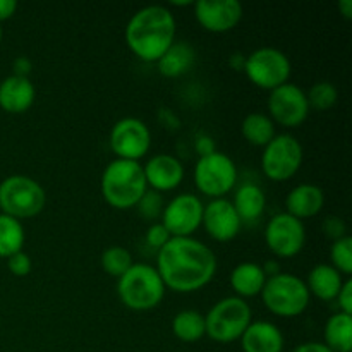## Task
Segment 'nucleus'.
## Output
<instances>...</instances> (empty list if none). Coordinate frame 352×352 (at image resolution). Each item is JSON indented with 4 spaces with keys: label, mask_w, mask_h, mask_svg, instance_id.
<instances>
[{
    "label": "nucleus",
    "mask_w": 352,
    "mask_h": 352,
    "mask_svg": "<svg viewBox=\"0 0 352 352\" xmlns=\"http://www.w3.org/2000/svg\"><path fill=\"white\" fill-rule=\"evenodd\" d=\"M203 208L205 205L198 196L182 192L165 203L160 217L162 223L172 237H192V234L201 227Z\"/></svg>",
    "instance_id": "14"
},
{
    "label": "nucleus",
    "mask_w": 352,
    "mask_h": 352,
    "mask_svg": "<svg viewBox=\"0 0 352 352\" xmlns=\"http://www.w3.org/2000/svg\"><path fill=\"white\" fill-rule=\"evenodd\" d=\"M265 243L277 258L298 256L306 244L305 223L285 212L277 213L265 227Z\"/></svg>",
    "instance_id": "11"
},
{
    "label": "nucleus",
    "mask_w": 352,
    "mask_h": 352,
    "mask_svg": "<svg viewBox=\"0 0 352 352\" xmlns=\"http://www.w3.org/2000/svg\"><path fill=\"white\" fill-rule=\"evenodd\" d=\"M7 268H9L14 277H26L33 270V261H31L30 254L19 251V253L7 258Z\"/></svg>",
    "instance_id": "33"
},
{
    "label": "nucleus",
    "mask_w": 352,
    "mask_h": 352,
    "mask_svg": "<svg viewBox=\"0 0 352 352\" xmlns=\"http://www.w3.org/2000/svg\"><path fill=\"white\" fill-rule=\"evenodd\" d=\"M260 296L265 308L272 315L282 316V318H294V316L302 315L311 301V294L305 280L287 272L267 278Z\"/></svg>",
    "instance_id": "5"
},
{
    "label": "nucleus",
    "mask_w": 352,
    "mask_h": 352,
    "mask_svg": "<svg viewBox=\"0 0 352 352\" xmlns=\"http://www.w3.org/2000/svg\"><path fill=\"white\" fill-rule=\"evenodd\" d=\"M110 148L120 160L140 162L151 146L150 127L136 117H124L110 131Z\"/></svg>",
    "instance_id": "12"
},
{
    "label": "nucleus",
    "mask_w": 352,
    "mask_h": 352,
    "mask_svg": "<svg viewBox=\"0 0 352 352\" xmlns=\"http://www.w3.org/2000/svg\"><path fill=\"white\" fill-rule=\"evenodd\" d=\"M36 89L30 78L9 76L0 82V109L7 113H24L33 107Z\"/></svg>",
    "instance_id": "19"
},
{
    "label": "nucleus",
    "mask_w": 352,
    "mask_h": 352,
    "mask_svg": "<svg viewBox=\"0 0 352 352\" xmlns=\"http://www.w3.org/2000/svg\"><path fill=\"white\" fill-rule=\"evenodd\" d=\"M268 117L274 120V124L289 127H299L309 116L308 98L306 91L292 82L278 86L268 96Z\"/></svg>",
    "instance_id": "13"
},
{
    "label": "nucleus",
    "mask_w": 352,
    "mask_h": 352,
    "mask_svg": "<svg viewBox=\"0 0 352 352\" xmlns=\"http://www.w3.org/2000/svg\"><path fill=\"white\" fill-rule=\"evenodd\" d=\"M26 234L19 220L0 213V258H9L23 251Z\"/></svg>",
    "instance_id": "28"
},
{
    "label": "nucleus",
    "mask_w": 352,
    "mask_h": 352,
    "mask_svg": "<svg viewBox=\"0 0 352 352\" xmlns=\"http://www.w3.org/2000/svg\"><path fill=\"white\" fill-rule=\"evenodd\" d=\"M146 184L157 192L174 191L184 179V165L179 158L168 153H158L143 165Z\"/></svg>",
    "instance_id": "17"
},
{
    "label": "nucleus",
    "mask_w": 352,
    "mask_h": 352,
    "mask_svg": "<svg viewBox=\"0 0 352 352\" xmlns=\"http://www.w3.org/2000/svg\"><path fill=\"white\" fill-rule=\"evenodd\" d=\"M157 272L165 289L179 294L201 291L217 274V256L195 237H172L157 254Z\"/></svg>",
    "instance_id": "1"
},
{
    "label": "nucleus",
    "mask_w": 352,
    "mask_h": 352,
    "mask_svg": "<svg viewBox=\"0 0 352 352\" xmlns=\"http://www.w3.org/2000/svg\"><path fill=\"white\" fill-rule=\"evenodd\" d=\"M0 43H2V28H0Z\"/></svg>",
    "instance_id": "43"
},
{
    "label": "nucleus",
    "mask_w": 352,
    "mask_h": 352,
    "mask_svg": "<svg viewBox=\"0 0 352 352\" xmlns=\"http://www.w3.org/2000/svg\"><path fill=\"white\" fill-rule=\"evenodd\" d=\"M172 332L181 342H198L206 336L205 315L196 309H182L172 320Z\"/></svg>",
    "instance_id": "26"
},
{
    "label": "nucleus",
    "mask_w": 352,
    "mask_h": 352,
    "mask_svg": "<svg viewBox=\"0 0 352 352\" xmlns=\"http://www.w3.org/2000/svg\"><path fill=\"white\" fill-rule=\"evenodd\" d=\"M251 316L253 313L244 299L237 296L220 299L205 315L206 336L219 344L236 342L253 322Z\"/></svg>",
    "instance_id": "7"
},
{
    "label": "nucleus",
    "mask_w": 352,
    "mask_h": 352,
    "mask_svg": "<svg viewBox=\"0 0 352 352\" xmlns=\"http://www.w3.org/2000/svg\"><path fill=\"white\" fill-rule=\"evenodd\" d=\"M243 71L256 88L274 91L289 82L292 65L287 55L274 47H261L244 58Z\"/></svg>",
    "instance_id": "9"
},
{
    "label": "nucleus",
    "mask_w": 352,
    "mask_h": 352,
    "mask_svg": "<svg viewBox=\"0 0 352 352\" xmlns=\"http://www.w3.org/2000/svg\"><path fill=\"white\" fill-rule=\"evenodd\" d=\"M165 284L157 268L148 263L133 267L117 278V294L122 305L133 311H150L157 308L165 296Z\"/></svg>",
    "instance_id": "4"
},
{
    "label": "nucleus",
    "mask_w": 352,
    "mask_h": 352,
    "mask_svg": "<svg viewBox=\"0 0 352 352\" xmlns=\"http://www.w3.org/2000/svg\"><path fill=\"white\" fill-rule=\"evenodd\" d=\"M267 282V275H265L261 265L253 263V261H244L239 263L230 274V287L236 292L237 298L244 299L254 298L260 296Z\"/></svg>",
    "instance_id": "23"
},
{
    "label": "nucleus",
    "mask_w": 352,
    "mask_h": 352,
    "mask_svg": "<svg viewBox=\"0 0 352 352\" xmlns=\"http://www.w3.org/2000/svg\"><path fill=\"white\" fill-rule=\"evenodd\" d=\"M201 226L205 227L206 234L213 241L229 243V241L236 239L237 234L241 232L243 222H241L232 201H229L227 198H219L212 199L208 205H205Z\"/></svg>",
    "instance_id": "16"
},
{
    "label": "nucleus",
    "mask_w": 352,
    "mask_h": 352,
    "mask_svg": "<svg viewBox=\"0 0 352 352\" xmlns=\"http://www.w3.org/2000/svg\"><path fill=\"white\" fill-rule=\"evenodd\" d=\"M305 158L302 144L292 134H275L274 140L263 148L261 168L274 182H285L299 172Z\"/></svg>",
    "instance_id": "10"
},
{
    "label": "nucleus",
    "mask_w": 352,
    "mask_h": 352,
    "mask_svg": "<svg viewBox=\"0 0 352 352\" xmlns=\"http://www.w3.org/2000/svg\"><path fill=\"white\" fill-rule=\"evenodd\" d=\"M195 17L210 33H227L243 19V6L237 0H198L192 3Z\"/></svg>",
    "instance_id": "15"
},
{
    "label": "nucleus",
    "mask_w": 352,
    "mask_h": 352,
    "mask_svg": "<svg viewBox=\"0 0 352 352\" xmlns=\"http://www.w3.org/2000/svg\"><path fill=\"white\" fill-rule=\"evenodd\" d=\"M330 265L346 277L352 274V239L349 236L333 241L330 248Z\"/></svg>",
    "instance_id": "31"
},
{
    "label": "nucleus",
    "mask_w": 352,
    "mask_h": 352,
    "mask_svg": "<svg viewBox=\"0 0 352 352\" xmlns=\"http://www.w3.org/2000/svg\"><path fill=\"white\" fill-rule=\"evenodd\" d=\"M325 346L332 352H352V316L336 313L325 323Z\"/></svg>",
    "instance_id": "25"
},
{
    "label": "nucleus",
    "mask_w": 352,
    "mask_h": 352,
    "mask_svg": "<svg viewBox=\"0 0 352 352\" xmlns=\"http://www.w3.org/2000/svg\"><path fill=\"white\" fill-rule=\"evenodd\" d=\"M239 340L244 352H284L285 346L282 330L265 320L251 322Z\"/></svg>",
    "instance_id": "20"
},
{
    "label": "nucleus",
    "mask_w": 352,
    "mask_h": 352,
    "mask_svg": "<svg viewBox=\"0 0 352 352\" xmlns=\"http://www.w3.org/2000/svg\"><path fill=\"white\" fill-rule=\"evenodd\" d=\"M196 62V50L188 41H174L157 62L158 71L164 78H181L188 74Z\"/></svg>",
    "instance_id": "22"
},
{
    "label": "nucleus",
    "mask_w": 352,
    "mask_h": 352,
    "mask_svg": "<svg viewBox=\"0 0 352 352\" xmlns=\"http://www.w3.org/2000/svg\"><path fill=\"white\" fill-rule=\"evenodd\" d=\"M124 38L140 60L158 62L175 41L174 14L165 6L143 7L127 21Z\"/></svg>",
    "instance_id": "2"
},
{
    "label": "nucleus",
    "mask_w": 352,
    "mask_h": 352,
    "mask_svg": "<svg viewBox=\"0 0 352 352\" xmlns=\"http://www.w3.org/2000/svg\"><path fill=\"white\" fill-rule=\"evenodd\" d=\"M196 151L199 153V157H205V155H210L213 153V151H217L215 143H213L212 138L199 136L198 140H196Z\"/></svg>",
    "instance_id": "38"
},
{
    "label": "nucleus",
    "mask_w": 352,
    "mask_h": 352,
    "mask_svg": "<svg viewBox=\"0 0 352 352\" xmlns=\"http://www.w3.org/2000/svg\"><path fill=\"white\" fill-rule=\"evenodd\" d=\"M136 208L138 213H140L144 220L155 222V220L160 219L162 212H164L165 208L164 196H162L160 192L153 191V189H146V192H144V195L141 196L140 201H138Z\"/></svg>",
    "instance_id": "32"
},
{
    "label": "nucleus",
    "mask_w": 352,
    "mask_h": 352,
    "mask_svg": "<svg viewBox=\"0 0 352 352\" xmlns=\"http://www.w3.org/2000/svg\"><path fill=\"white\" fill-rule=\"evenodd\" d=\"M17 2L16 0H0V23L10 19L16 14Z\"/></svg>",
    "instance_id": "39"
},
{
    "label": "nucleus",
    "mask_w": 352,
    "mask_h": 352,
    "mask_svg": "<svg viewBox=\"0 0 352 352\" xmlns=\"http://www.w3.org/2000/svg\"><path fill=\"white\" fill-rule=\"evenodd\" d=\"M192 177H195L196 189L201 195L212 199L226 198L236 188L237 167L229 155L213 151L198 158Z\"/></svg>",
    "instance_id": "8"
},
{
    "label": "nucleus",
    "mask_w": 352,
    "mask_h": 352,
    "mask_svg": "<svg viewBox=\"0 0 352 352\" xmlns=\"http://www.w3.org/2000/svg\"><path fill=\"white\" fill-rule=\"evenodd\" d=\"M323 232L327 234V237L332 241L337 239H342V237L347 236V226L340 217L336 215H330L323 220V226H322Z\"/></svg>",
    "instance_id": "35"
},
{
    "label": "nucleus",
    "mask_w": 352,
    "mask_h": 352,
    "mask_svg": "<svg viewBox=\"0 0 352 352\" xmlns=\"http://www.w3.org/2000/svg\"><path fill=\"white\" fill-rule=\"evenodd\" d=\"M261 268H263V272H265V275H267V278L275 277V275L282 274L280 265H278V261H275V260L267 261V263H265V265H261Z\"/></svg>",
    "instance_id": "41"
},
{
    "label": "nucleus",
    "mask_w": 352,
    "mask_h": 352,
    "mask_svg": "<svg viewBox=\"0 0 352 352\" xmlns=\"http://www.w3.org/2000/svg\"><path fill=\"white\" fill-rule=\"evenodd\" d=\"M241 133L250 144L265 148L275 138V124L267 113L251 112L244 117Z\"/></svg>",
    "instance_id": "27"
},
{
    "label": "nucleus",
    "mask_w": 352,
    "mask_h": 352,
    "mask_svg": "<svg viewBox=\"0 0 352 352\" xmlns=\"http://www.w3.org/2000/svg\"><path fill=\"white\" fill-rule=\"evenodd\" d=\"M292 352H332L323 342H302Z\"/></svg>",
    "instance_id": "40"
},
{
    "label": "nucleus",
    "mask_w": 352,
    "mask_h": 352,
    "mask_svg": "<svg viewBox=\"0 0 352 352\" xmlns=\"http://www.w3.org/2000/svg\"><path fill=\"white\" fill-rule=\"evenodd\" d=\"M12 69H14V76L28 78L31 72V69H33V62H31L26 55H21V57H17L16 60H14Z\"/></svg>",
    "instance_id": "37"
},
{
    "label": "nucleus",
    "mask_w": 352,
    "mask_h": 352,
    "mask_svg": "<svg viewBox=\"0 0 352 352\" xmlns=\"http://www.w3.org/2000/svg\"><path fill=\"white\" fill-rule=\"evenodd\" d=\"M339 10L346 19H352V0H340Z\"/></svg>",
    "instance_id": "42"
},
{
    "label": "nucleus",
    "mask_w": 352,
    "mask_h": 352,
    "mask_svg": "<svg viewBox=\"0 0 352 352\" xmlns=\"http://www.w3.org/2000/svg\"><path fill=\"white\" fill-rule=\"evenodd\" d=\"M232 205L239 215L241 222H256L267 208V196L263 189L253 182H244L236 189Z\"/></svg>",
    "instance_id": "24"
},
{
    "label": "nucleus",
    "mask_w": 352,
    "mask_h": 352,
    "mask_svg": "<svg viewBox=\"0 0 352 352\" xmlns=\"http://www.w3.org/2000/svg\"><path fill=\"white\" fill-rule=\"evenodd\" d=\"M306 98H308L309 110L313 109L316 112H325L336 105L339 100V91H337L336 85H332L330 81H318L308 89Z\"/></svg>",
    "instance_id": "30"
},
{
    "label": "nucleus",
    "mask_w": 352,
    "mask_h": 352,
    "mask_svg": "<svg viewBox=\"0 0 352 352\" xmlns=\"http://www.w3.org/2000/svg\"><path fill=\"white\" fill-rule=\"evenodd\" d=\"M323 206H325V192L320 186L309 182L292 188L285 198V213L301 222L318 215Z\"/></svg>",
    "instance_id": "18"
},
{
    "label": "nucleus",
    "mask_w": 352,
    "mask_h": 352,
    "mask_svg": "<svg viewBox=\"0 0 352 352\" xmlns=\"http://www.w3.org/2000/svg\"><path fill=\"white\" fill-rule=\"evenodd\" d=\"M102 268L110 275V277H122L131 267H133V254L122 246H110L107 248L100 258Z\"/></svg>",
    "instance_id": "29"
},
{
    "label": "nucleus",
    "mask_w": 352,
    "mask_h": 352,
    "mask_svg": "<svg viewBox=\"0 0 352 352\" xmlns=\"http://www.w3.org/2000/svg\"><path fill=\"white\" fill-rule=\"evenodd\" d=\"M100 188L103 199L112 208H134L148 189L143 165L140 162L116 158L103 170Z\"/></svg>",
    "instance_id": "3"
},
{
    "label": "nucleus",
    "mask_w": 352,
    "mask_h": 352,
    "mask_svg": "<svg viewBox=\"0 0 352 352\" xmlns=\"http://www.w3.org/2000/svg\"><path fill=\"white\" fill-rule=\"evenodd\" d=\"M144 239H146L148 246L153 248V250H162V248L165 246V244L168 243V241L172 239L170 232H168L167 229H165V226L162 222H153L150 227H148L146 230V236H144Z\"/></svg>",
    "instance_id": "34"
},
{
    "label": "nucleus",
    "mask_w": 352,
    "mask_h": 352,
    "mask_svg": "<svg viewBox=\"0 0 352 352\" xmlns=\"http://www.w3.org/2000/svg\"><path fill=\"white\" fill-rule=\"evenodd\" d=\"M305 284L309 294L315 296L320 301H336L337 294L344 285V275L337 272L332 265L320 263L311 268Z\"/></svg>",
    "instance_id": "21"
},
{
    "label": "nucleus",
    "mask_w": 352,
    "mask_h": 352,
    "mask_svg": "<svg viewBox=\"0 0 352 352\" xmlns=\"http://www.w3.org/2000/svg\"><path fill=\"white\" fill-rule=\"evenodd\" d=\"M47 205V192L28 175H9L0 182V210L16 220L33 219Z\"/></svg>",
    "instance_id": "6"
},
{
    "label": "nucleus",
    "mask_w": 352,
    "mask_h": 352,
    "mask_svg": "<svg viewBox=\"0 0 352 352\" xmlns=\"http://www.w3.org/2000/svg\"><path fill=\"white\" fill-rule=\"evenodd\" d=\"M336 301L339 302V311L346 313V315L352 316V280L351 278H346L344 280L342 289L337 294Z\"/></svg>",
    "instance_id": "36"
}]
</instances>
